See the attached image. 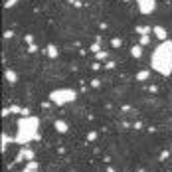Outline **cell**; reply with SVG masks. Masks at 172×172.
Masks as SVG:
<instances>
[{
	"label": "cell",
	"mask_w": 172,
	"mask_h": 172,
	"mask_svg": "<svg viewBox=\"0 0 172 172\" xmlns=\"http://www.w3.org/2000/svg\"><path fill=\"white\" fill-rule=\"evenodd\" d=\"M38 162H34V160H28V164H26V168H24V172H40L38 170Z\"/></svg>",
	"instance_id": "cell-6"
},
{
	"label": "cell",
	"mask_w": 172,
	"mask_h": 172,
	"mask_svg": "<svg viewBox=\"0 0 172 172\" xmlns=\"http://www.w3.org/2000/svg\"><path fill=\"white\" fill-rule=\"evenodd\" d=\"M107 172H117V170H115V168H111V166H109V168H107Z\"/></svg>",
	"instance_id": "cell-13"
},
{
	"label": "cell",
	"mask_w": 172,
	"mask_h": 172,
	"mask_svg": "<svg viewBox=\"0 0 172 172\" xmlns=\"http://www.w3.org/2000/svg\"><path fill=\"white\" fill-rule=\"evenodd\" d=\"M38 127L40 121L34 119V117H28V119H20L18 123V133L14 137V143L18 144H28L30 140H38Z\"/></svg>",
	"instance_id": "cell-2"
},
{
	"label": "cell",
	"mask_w": 172,
	"mask_h": 172,
	"mask_svg": "<svg viewBox=\"0 0 172 172\" xmlns=\"http://www.w3.org/2000/svg\"><path fill=\"white\" fill-rule=\"evenodd\" d=\"M6 77H8V81H16V75H14V71H6Z\"/></svg>",
	"instance_id": "cell-9"
},
{
	"label": "cell",
	"mask_w": 172,
	"mask_h": 172,
	"mask_svg": "<svg viewBox=\"0 0 172 172\" xmlns=\"http://www.w3.org/2000/svg\"><path fill=\"white\" fill-rule=\"evenodd\" d=\"M56 129L59 131V133H67V123H63V121H56Z\"/></svg>",
	"instance_id": "cell-8"
},
{
	"label": "cell",
	"mask_w": 172,
	"mask_h": 172,
	"mask_svg": "<svg viewBox=\"0 0 172 172\" xmlns=\"http://www.w3.org/2000/svg\"><path fill=\"white\" fill-rule=\"evenodd\" d=\"M48 52H50V56H52V57H56V56H57V50L53 48V46H50V48H48Z\"/></svg>",
	"instance_id": "cell-10"
},
{
	"label": "cell",
	"mask_w": 172,
	"mask_h": 172,
	"mask_svg": "<svg viewBox=\"0 0 172 172\" xmlns=\"http://www.w3.org/2000/svg\"><path fill=\"white\" fill-rule=\"evenodd\" d=\"M154 34H156L160 40H166V30L160 28V26H156V28H154Z\"/></svg>",
	"instance_id": "cell-7"
},
{
	"label": "cell",
	"mask_w": 172,
	"mask_h": 172,
	"mask_svg": "<svg viewBox=\"0 0 172 172\" xmlns=\"http://www.w3.org/2000/svg\"><path fill=\"white\" fill-rule=\"evenodd\" d=\"M16 160H18V162H22V160H34V152L30 148H22L18 152V156H16Z\"/></svg>",
	"instance_id": "cell-5"
},
{
	"label": "cell",
	"mask_w": 172,
	"mask_h": 172,
	"mask_svg": "<svg viewBox=\"0 0 172 172\" xmlns=\"http://www.w3.org/2000/svg\"><path fill=\"white\" fill-rule=\"evenodd\" d=\"M146 77H148L146 71H140V73H139V79H146Z\"/></svg>",
	"instance_id": "cell-12"
},
{
	"label": "cell",
	"mask_w": 172,
	"mask_h": 172,
	"mask_svg": "<svg viewBox=\"0 0 172 172\" xmlns=\"http://www.w3.org/2000/svg\"><path fill=\"white\" fill-rule=\"evenodd\" d=\"M77 97V93L73 89H56L50 93V99L56 103V105H67V103H73Z\"/></svg>",
	"instance_id": "cell-3"
},
{
	"label": "cell",
	"mask_w": 172,
	"mask_h": 172,
	"mask_svg": "<svg viewBox=\"0 0 172 172\" xmlns=\"http://www.w3.org/2000/svg\"><path fill=\"white\" fill-rule=\"evenodd\" d=\"M133 56L139 57V56H140V48H133Z\"/></svg>",
	"instance_id": "cell-11"
},
{
	"label": "cell",
	"mask_w": 172,
	"mask_h": 172,
	"mask_svg": "<svg viewBox=\"0 0 172 172\" xmlns=\"http://www.w3.org/2000/svg\"><path fill=\"white\" fill-rule=\"evenodd\" d=\"M152 67L162 75H170L172 71V42L164 40L152 53Z\"/></svg>",
	"instance_id": "cell-1"
},
{
	"label": "cell",
	"mask_w": 172,
	"mask_h": 172,
	"mask_svg": "<svg viewBox=\"0 0 172 172\" xmlns=\"http://www.w3.org/2000/svg\"><path fill=\"white\" fill-rule=\"evenodd\" d=\"M137 2H139V8L143 14H152L154 12V6H156L154 0H137Z\"/></svg>",
	"instance_id": "cell-4"
}]
</instances>
